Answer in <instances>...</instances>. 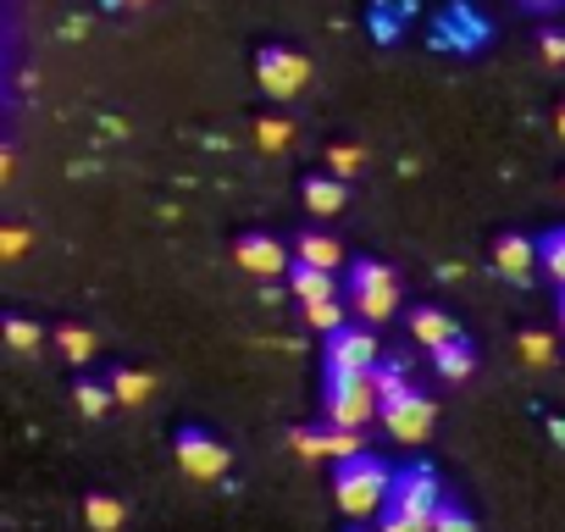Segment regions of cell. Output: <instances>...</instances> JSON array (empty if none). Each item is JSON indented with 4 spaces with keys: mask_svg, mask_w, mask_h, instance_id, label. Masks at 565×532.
Returning a JSON list of instances; mask_svg holds the SVG:
<instances>
[{
    "mask_svg": "<svg viewBox=\"0 0 565 532\" xmlns=\"http://www.w3.org/2000/svg\"><path fill=\"white\" fill-rule=\"evenodd\" d=\"M559 333H565V322H559Z\"/></svg>",
    "mask_w": 565,
    "mask_h": 532,
    "instance_id": "cell-36",
    "label": "cell"
},
{
    "mask_svg": "<svg viewBox=\"0 0 565 532\" xmlns=\"http://www.w3.org/2000/svg\"><path fill=\"white\" fill-rule=\"evenodd\" d=\"M554 134H559V145H565V100H559V111H554Z\"/></svg>",
    "mask_w": 565,
    "mask_h": 532,
    "instance_id": "cell-31",
    "label": "cell"
},
{
    "mask_svg": "<svg viewBox=\"0 0 565 532\" xmlns=\"http://www.w3.org/2000/svg\"><path fill=\"white\" fill-rule=\"evenodd\" d=\"M289 444H295L300 460H355V455H366L361 427H333V422L328 427H295Z\"/></svg>",
    "mask_w": 565,
    "mask_h": 532,
    "instance_id": "cell-8",
    "label": "cell"
},
{
    "mask_svg": "<svg viewBox=\"0 0 565 532\" xmlns=\"http://www.w3.org/2000/svg\"><path fill=\"white\" fill-rule=\"evenodd\" d=\"M295 260H311V266H328V273H333V266H344V244L333 238V233H300L295 238Z\"/></svg>",
    "mask_w": 565,
    "mask_h": 532,
    "instance_id": "cell-16",
    "label": "cell"
},
{
    "mask_svg": "<svg viewBox=\"0 0 565 532\" xmlns=\"http://www.w3.org/2000/svg\"><path fill=\"white\" fill-rule=\"evenodd\" d=\"M521 7H532V12H548V7H559V0H521Z\"/></svg>",
    "mask_w": 565,
    "mask_h": 532,
    "instance_id": "cell-32",
    "label": "cell"
},
{
    "mask_svg": "<svg viewBox=\"0 0 565 532\" xmlns=\"http://www.w3.org/2000/svg\"><path fill=\"white\" fill-rule=\"evenodd\" d=\"M377 422H383L399 444H422V438L433 433V422H438V405L411 383V389H399V394L383 400V416H377Z\"/></svg>",
    "mask_w": 565,
    "mask_h": 532,
    "instance_id": "cell-7",
    "label": "cell"
},
{
    "mask_svg": "<svg viewBox=\"0 0 565 532\" xmlns=\"http://www.w3.org/2000/svg\"><path fill=\"white\" fill-rule=\"evenodd\" d=\"M0 333H7V344H12L18 355H34V350L45 344V328L29 322V317H7V322H0Z\"/></svg>",
    "mask_w": 565,
    "mask_h": 532,
    "instance_id": "cell-22",
    "label": "cell"
},
{
    "mask_svg": "<svg viewBox=\"0 0 565 532\" xmlns=\"http://www.w3.org/2000/svg\"><path fill=\"white\" fill-rule=\"evenodd\" d=\"M383 355H377V339H372V322H344L339 333H328V372H372Z\"/></svg>",
    "mask_w": 565,
    "mask_h": 532,
    "instance_id": "cell-9",
    "label": "cell"
},
{
    "mask_svg": "<svg viewBox=\"0 0 565 532\" xmlns=\"http://www.w3.org/2000/svg\"><path fill=\"white\" fill-rule=\"evenodd\" d=\"M559 322H565V289H559Z\"/></svg>",
    "mask_w": 565,
    "mask_h": 532,
    "instance_id": "cell-35",
    "label": "cell"
},
{
    "mask_svg": "<svg viewBox=\"0 0 565 532\" xmlns=\"http://www.w3.org/2000/svg\"><path fill=\"white\" fill-rule=\"evenodd\" d=\"M350 532H383V526H366V521H350Z\"/></svg>",
    "mask_w": 565,
    "mask_h": 532,
    "instance_id": "cell-33",
    "label": "cell"
},
{
    "mask_svg": "<svg viewBox=\"0 0 565 532\" xmlns=\"http://www.w3.org/2000/svg\"><path fill=\"white\" fill-rule=\"evenodd\" d=\"M255 78L271 100H295L306 84H311V62L289 45H260L255 51Z\"/></svg>",
    "mask_w": 565,
    "mask_h": 532,
    "instance_id": "cell-6",
    "label": "cell"
},
{
    "mask_svg": "<svg viewBox=\"0 0 565 532\" xmlns=\"http://www.w3.org/2000/svg\"><path fill=\"white\" fill-rule=\"evenodd\" d=\"M537 266H543V273L565 289V227H554V233L537 244Z\"/></svg>",
    "mask_w": 565,
    "mask_h": 532,
    "instance_id": "cell-24",
    "label": "cell"
},
{
    "mask_svg": "<svg viewBox=\"0 0 565 532\" xmlns=\"http://www.w3.org/2000/svg\"><path fill=\"white\" fill-rule=\"evenodd\" d=\"M344 300H350V311H355V322H388L394 311H399V278L388 273L383 260H372V255H361L350 273H344Z\"/></svg>",
    "mask_w": 565,
    "mask_h": 532,
    "instance_id": "cell-3",
    "label": "cell"
},
{
    "mask_svg": "<svg viewBox=\"0 0 565 532\" xmlns=\"http://www.w3.org/2000/svg\"><path fill=\"white\" fill-rule=\"evenodd\" d=\"M73 400H78V411H84L89 422H100V416L117 405L111 383H95V377H78V383H73Z\"/></svg>",
    "mask_w": 565,
    "mask_h": 532,
    "instance_id": "cell-21",
    "label": "cell"
},
{
    "mask_svg": "<svg viewBox=\"0 0 565 532\" xmlns=\"http://www.w3.org/2000/svg\"><path fill=\"white\" fill-rule=\"evenodd\" d=\"M322 416H328L333 427H366L372 416H383V394H377L372 372H328Z\"/></svg>",
    "mask_w": 565,
    "mask_h": 532,
    "instance_id": "cell-4",
    "label": "cell"
},
{
    "mask_svg": "<svg viewBox=\"0 0 565 532\" xmlns=\"http://www.w3.org/2000/svg\"><path fill=\"white\" fill-rule=\"evenodd\" d=\"M361 167H366V150H361V145H350V139H333V145H328V172L355 178Z\"/></svg>",
    "mask_w": 565,
    "mask_h": 532,
    "instance_id": "cell-25",
    "label": "cell"
},
{
    "mask_svg": "<svg viewBox=\"0 0 565 532\" xmlns=\"http://www.w3.org/2000/svg\"><path fill=\"white\" fill-rule=\"evenodd\" d=\"M411 339L433 355L438 344H449V339H460V328L449 322V311H438V306H416L411 311Z\"/></svg>",
    "mask_w": 565,
    "mask_h": 532,
    "instance_id": "cell-13",
    "label": "cell"
},
{
    "mask_svg": "<svg viewBox=\"0 0 565 532\" xmlns=\"http://www.w3.org/2000/svg\"><path fill=\"white\" fill-rule=\"evenodd\" d=\"M444 504V482L427 460H411L394 471L388 504H383V532H433V515Z\"/></svg>",
    "mask_w": 565,
    "mask_h": 532,
    "instance_id": "cell-1",
    "label": "cell"
},
{
    "mask_svg": "<svg viewBox=\"0 0 565 532\" xmlns=\"http://www.w3.org/2000/svg\"><path fill=\"white\" fill-rule=\"evenodd\" d=\"M282 284H289V295H295L300 306H317V300H333V295H339L333 273H328V266H311V260H295Z\"/></svg>",
    "mask_w": 565,
    "mask_h": 532,
    "instance_id": "cell-12",
    "label": "cell"
},
{
    "mask_svg": "<svg viewBox=\"0 0 565 532\" xmlns=\"http://www.w3.org/2000/svg\"><path fill=\"white\" fill-rule=\"evenodd\" d=\"M117 7H150V0H117Z\"/></svg>",
    "mask_w": 565,
    "mask_h": 532,
    "instance_id": "cell-34",
    "label": "cell"
},
{
    "mask_svg": "<svg viewBox=\"0 0 565 532\" xmlns=\"http://www.w3.org/2000/svg\"><path fill=\"white\" fill-rule=\"evenodd\" d=\"M29 249V233L23 227H7V233H0V255H7V260H18Z\"/></svg>",
    "mask_w": 565,
    "mask_h": 532,
    "instance_id": "cell-30",
    "label": "cell"
},
{
    "mask_svg": "<svg viewBox=\"0 0 565 532\" xmlns=\"http://www.w3.org/2000/svg\"><path fill=\"white\" fill-rule=\"evenodd\" d=\"M515 350H521V361H526V366H548V361H554V339H548V333H537V328H526V333L515 339Z\"/></svg>",
    "mask_w": 565,
    "mask_h": 532,
    "instance_id": "cell-27",
    "label": "cell"
},
{
    "mask_svg": "<svg viewBox=\"0 0 565 532\" xmlns=\"http://www.w3.org/2000/svg\"><path fill=\"white\" fill-rule=\"evenodd\" d=\"M372 383H377V394L388 400V394L411 389V366H405V361H377V366H372Z\"/></svg>",
    "mask_w": 565,
    "mask_h": 532,
    "instance_id": "cell-28",
    "label": "cell"
},
{
    "mask_svg": "<svg viewBox=\"0 0 565 532\" xmlns=\"http://www.w3.org/2000/svg\"><path fill=\"white\" fill-rule=\"evenodd\" d=\"M233 260L244 266L249 278H289V266H295L289 244H282V238H271V233H238V244H233Z\"/></svg>",
    "mask_w": 565,
    "mask_h": 532,
    "instance_id": "cell-10",
    "label": "cell"
},
{
    "mask_svg": "<svg viewBox=\"0 0 565 532\" xmlns=\"http://www.w3.org/2000/svg\"><path fill=\"white\" fill-rule=\"evenodd\" d=\"M84 521H89V532H122L128 504H122L117 493H89V499H84Z\"/></svg>",
    "mask_w": 565,
    "mask_h": 532,
    "instance_id": "cell-18",
    "label": "cell"
},
{
    "mask_svg": "<svg viewBox=\"0 0 565 532\" xmlns=\"http://www.w3.org/2000/svg\"><path fill=\"white\" fill-rule=\"evenodd\" d=\"M433 366H438V377H444V383H466V377L477 372V361H471V344H466V339L438 344V350H433Z\"/></svg>",
    "mask_w": 565,
    "mask_h": 532,
    "instance_id": "cell-17",
    "label": "cell"
},
{
    "mask_svg": "<svg viewBox=\"0 0 565 532\" xmlns=\"http://www.w3.org/2000/svg\"><path fill=\"white\" fill-rule=\"evenodd\" d=\"M300 194H306V205H311L317 216H339V211H344V200H350V189H344V178H339V172H317V178H306V183H300Z\"/></svg>",
    "mask_w": 565,
    "mask_h": 532,
    "instance_id": "cell-14",
    "label": "cell"
},
{
    "mask_svg": "<svg viewBox=\"0 0 565 532\" xmlns=\"http://www.w3.org/2000/svg\"><path fill=\"white\" fill-rule=\"evenodd\" d=\"M433 532H477V521H471V510H466L460 499L444 493V504H438V515H433Z\"/></svg>",
    "mask_w": 565,
    "mask_h": 532,
    "instance_id": "cell-26",
    "label": "cell"
},
{
    "mask_svg": "<svg viewBox=\"0 0 565 532\" xmlns=\"http://www.w3.org/2000/svg\"><path fill=\"white\" fill-rule=\"evenodd\" d=\"M172 460H178V471L194 477V482H222V477L233 471V449H227L211 427H178V433H172Z\"/></svg>",
    "mask_w": 565,
    "mask_h": 532,
    "instance_id": "cell-5",
    "label": "cell"
},
{
    "mask_svg": "<svg viewBox=\"0 0 565 532\" xmlns=\"http://www.w3.org/2000/svg\"><path fill=\"white\" fill-rule=\"evenodd\" d=\"M300 317H306V328H317V333H339L344 322H355V311H350V300H317V306H300Z\"/></svg>",
    "mask_w": 565,
    "mask_h": 532,
    "instance_id": "cell-20",
    "label": "cell"
},
{
    "mask_svg": "<svg viewBox=\"0 0 565 532\" xmlns=\"http://www.w3.org/2000/svg\"><path fill=\"white\" fill-rule=\"evenodd\" d=\"M532 260H537V249H532L526 233H499V238H493V266H499V278L532 284Z\"/></svg>",
    "mask_w": 565,
    "mask_h": 532,
    "instance_id": "cell-11",
    "label": "cell"
},
{
    "mask_svg": "<svg viewBox=\"0 0 565 532\" xmlns=\"http://www.w3.org/2000/svg\"><path fill=\"white\" fill-rule=\"evenodd\" d=\"M537 51H543L548 67H565V34H559V29H543V34H537Z\"/></svg>",
    "mask_w": 565,
    "mask_h": 532,
    "instance_id": "cell-29",
    "label": "cell"
},
{
    "mask_svg": "<svg viewBox=\"0 0 565 532\" xmlns=\"http://www.w3.org/2000/svg\"><path fill=\"white\" fill-rule=\"evenodd\" d=\"M388 488H394V471L377 460V455H355V460H339L333 471V499L350 521H366V515H383L388 504Z\"/></svg>",
    "mask_w": 565,
    "mask_h": 532,
    "instance_id": "cell-2",
    "label": "cell"
},
{
    "mask_svg": "<svg viewBox=\"0 0 565 532\" xmlns=\"http://www.w3.org/2000/svg\"><path fill=\"white\" fill-rule=\"evenodd\" d=\"M106 383H111L117 405H128V411H139V405L156 394V377H150V372H139V366H111V372H106Z\"/></svg>",
    "mask_w": 565,
    "mask_h": 532,
    "instance_id": "cell-15",
    "label": "cell"
},
{
    "mask_svg": "<svg viewBox=\"0 0 565 532\" xmlns=\"http://www.w3.org/2000/svg\"><path fill=\"white\" fill-rule=\"evenodd\" d=\"M56 350H62V361H73V366H89L100 344H95V333H89L84 322H62V328H56Z\"/></svg>",
    "mask_w": 565,
    "mask_h": 532,
    "instance_id": "cell-19",
    "label": "cell"
},
{
    "mask_svg": "<svg viewBox=\"0 0 565 532\" xmlns=\"http://www.w3.org/2000/svg\"><path fill=\"white\" fill-rule=\"evenodd\" d=\"M255 145H260L266 156L289 150V145H295V123H289V117H260V123H255Z\"/></svg>",
    "mask_w": 565,
    "mask_h": 532,
    "instance_id": "cell-23",
    "label": "cell"
}]
</instances>
